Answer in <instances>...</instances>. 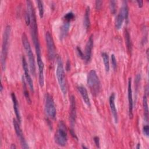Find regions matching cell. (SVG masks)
Returning a JSON list of instances; mask_svg holds the SVG:
<instances>
[{"label":"cell","instance_id":"8","mask_svg":"<svg viewBox=\"0 0 149 149\" xmlns=\"http://www.w3.org/2000/svg\"><path fill=\"white\" fill-rule=\"evenodd\" d=\"M36 54L37 56V62L38 68V81L40 87H42L44 84V65L42 60L41 52L40 46H37L35 47Z\"/></svg>","mask_w":149,"mask_h":149},{"label":"cell","instance_id":"30","mask_svg":"<svg viewBox=\"0 0 149 149\" xmlns=\"http://www.w3.org/2000/svg\"><path fill=\"white\" fill-rule=\"evenodd\" d=\"M143 133L144 134L145 136H146L147 137L149 135V127H148V125H144L143 126Z\"/></svg>","mask_w":149,"mask_h":149},{"label":"cell","instance_id":"35","mask_svg":"<svg viewBox=\"0 0 149 149\" xmlns=\"http://www.w3.org/2000/svg\"><path fill=\"white\" fill-rule=\"evenodd\" d=\"M70 62L69 61V60L67 61L66 63V69L67 70H69L70 69Z\"/></svg>","mask_w":149,"mask_h":149},{"label":"cell","instance_id":"26","mask_svg":"<svg viewBox=\"0 0 149 149\" xmlns=\"http://www.w3.org/2000/svg\"><path fill=\"white\" fill-rule=\"evenodd\" d=\"M116 3L115 1H110L109 2V8L112 14L115 15L116 13Z\"/></svg>","mask_w":149,"mask_h":149},{"label":"cell","instance_id":"13","mask_svg":"<svg viewBox=\"0 0 149 149\" xmlns=\"http://www.w3.org/2000/svg\"><path fill=\"white\" fill-rule=\"evenodd\" d=\"M93 47V35L91 34L89 37L85 47L84 60L86 63H88L91 60Z\"/></svg>","mask_w":149,"mask_h":149},{"label":"cell","instance_id":"1","mask_svg":"<svg viewBox=\"0 0 149 149\" xmlns=\"http://www.w3.org/2000/svg\"><path fill=\"white\" fill-rule=\"evenodd\" d=\"M26 5H27V10L29 13L30 16V30H31V38L34 45L36 44L39 43V40L38 37V27H37L36 13H35L34 8L31 1H27Z\"/></svg>","mask_w":149,"mask_h":149},{"label":"cell","instance_id":"33","mask_svg":"<svg viewBox=\"0 0 149 149\" xmlns=\"http://www.w3.org/2000/svg\"><path fill=\"white\" fill-rule=\"evenodd\" d=\"M94 141L96 146L98 148H100V139L98 136H95L94 137Z\"/></svg>","mask_w":149,"mask_h":149},{"label":"cell","instance_id":"24","mask_svg":"<svg viewBox=\"0 0 149 149\" xmlns=\"http://www.w3.org/2000/svg\"><path fill=\"white\" fill-rule=\"evenodd\" d=\"M22 81H23V93H24V97L26 98V100L27 103L29 104H31V100L30 98V97L29 93L28 92V90L27 89V86H26L25 79H24V77H23Z\"/></svg>","mask_w":149,"mask_h":149},{"label":"cell","instance_id":"36","mask_svg":"<svg viewBox=\"0 0 149 149\" xmlns=\"http://www.w3.org/2000/svg\"><path fill=\"white\" fill-rule=\"evenodd\" d=\"M10 148L11 149H14V148H16V146L15 145V144H11V146H10Z\"/></svg>","mask_w":149,"mask_h":149},{"label":"cell","instance_id":"20","mask_svg":"<svg viewBox=\"0 0 149 149\" xmlns=\"http://www.w3.org/2000/svg\"><path fill=\"white\" fill-rule=\"evenodd\" d=\"M90 8L89 6H87L86 8L85 14L84 16V22H83L84 27L87 30H88L90 27Z\"/></svg>","mask_w":149,"mask_h":149},{"label":"cell","instance_id":"38","mask_svg":"<svg viewBox=\"0 0 149 149\" xmlns=\"http://www.w3.org/2000/svg\"><path fill=\"white\" fill-rule=\"evenodd\" d=\"M2 90H3V86H2V84H1V90H0V91H1V93H2Z\"/></svg>","mask_w":149,"mask_h":149},{"label":"cell","instance_id":"19","mask_svg":"<svg viewBox=\"0 0 149 149\" xmlns=\"http://www.w3.org/2000/svg\"><path fill=\"white\" fill-rule=\"evenodd\" d=\"M69 27H70V22L64 20V22L62 26L61 27V29H60V38L61 40L66 36L69 31Z\"/></svg>","mask_w":149,"mask_h":149},{"label":"cell","instance_id":"23","mask_svg":"<svg viewBox=\"0 0 149 149\" xmlns=\"http://www.w3.org/2000/svg\"><path fill=\"white\" fill-rule=\"evenodd\" d=\"M101 56L102 58L105 71L108 72L109 70V62L108 55L106 52H102L101 54Z\"/></svg>","mask_w":149,"mask_h":149},{"label":"cell","instance_id":"15","mask_svg":"<svg viewBox=\"0 0 149 149\" xmlns=\"http://www.w3.org/2000/svg\"><path fill=\"white\" fill-rule=\"evenodd\" d=\"M127 97L129 102V116L130 119H132L133 117V95H132V79L129 78L128 84H127Z\"/></svg>","mask_w":149,"mask_h":149},{"label":"cell","instance_id":"6","mask_svg":"<svg viewBox=\"0 0 149 149\" xmlns=\"http://www.w3.org/2000/svg\"><path fill=\"white\" fill-rule=\"evenodd\" d=\"M55 141L59 146H65L68 141L67 128L63 120H60L55 134Z\"/></svg>","mask_w":149,"mask_h":149},{"label":"cell","instance_id":"31","mask_svg":"<svg viewBox=\"0 0 149 149\" xmlns=\"http://www.w3.org/2000/svg\"><path fill=\"white\" fill-rule=\"evenodd\" d=\"M95 9L98 10H100L102 7V1H95Z\"/></svg>","mask_w":149,"mask_h":149},{"label":"cell","instance_id":"10","mask_svg":"<svg viewBox=\"0 0 149 149\" xmlns=\"http://www.w3.org/2000/svg\"><path fill=\"white\" fill-rule=\"evenodd\" d=\"M45 41L49 59L54 60L55 58V46L52 36L49 31H47L45 33Z\"/></svg>","mask_w":149,"mask_h":149},{"label":"cell","instance_id":"5","mask_svg":"<svg viewBox=\"0 0 149 149\" xmlns=\"http://www.w3.org/2000/svg\"><path fill=\"white\" fill-rule=\"evenodd\" d=\"M87 85L94 96H97L100 93L101 84L99 77L94 70H91L87 75Z\"/></svg>","mask_w":149,"mask_h":149},{"label":"cell","instance_id":"3","mask_svg":"<svg viewBox=\"0 0 149 149\" xmlns=\"http://www.w3.org/2000/svg\"><path fill=\"white\" fill-rule=\"evenodd\" d=\"M57 65L56 69V76L59 88L63 94L65 95L67 93V87H66V82L65 79V70L63 68V62L61 58L59 56H58L56 58Z\"/></svg>","mask_w":149,"mask_h":149},{"label":"cell","instance_id":"16","mask_svg":"<svg viewBox=\"0 0 149 149\" xmlns=\"http://www.w3.org/2000/svg\"><path fill=\"white\" fill-rule=\"evenodd\" d=\"M115 93H112L111 95L109 98V106L111 113L112 114V116L113 117L115 123H117L118 121V112L117 110L115 107Z\"/></svg>","mask_w":149,"mask_h":149},{"label":"cell","instance_id":"4","mask_svg":"<svg viewBox=\"0 0 149 149\" xmlns=\"http://www.w3.org/2000/svg\"><path fill=\"white\" fill-rule=\"evenodd\" d=\"M22 44L23 45V47L26 51V54L28 56L29 59V67H30V71L32 75L35 77L36 76V63H35V59L34 56L31 48L30 44L29 42V41L27 38V35L25 33H23L22 36Z\"/></svg>","mask_w":149,"mask_h":149},{"label":"cell","instance_id":"18","mask_svg":"<svg viewBox=\"0 0 149 149\" xmlns=\"http://www.w3.org/2000/svg\"><path fill=\"white\" fill-rule=\"evenodd\" d=\"M77 90L79 92V93L80 94L84 103L88 106V107H90L91 106V103H90V100L89 98V96L88 94V92L87 89L82 86H80L77 87Z\"/></svg>","mask_w":149,"mask_h":149},{"label":"cell","instance_id":"34","mask_svg":"<svg viewBox=\"0 0 149 149\" xmlns=\"http://www.w3.org/2000/svg\"><path fill=\"white\" fill-rule=\"evenodd\" d=\"M137 4H138V6L139 8H141L143 5V1H136Z\"/></svg>","mask_w":149,"mask_h":149},{"label":"cell","instance_id":"9","mask_svg":"<svg viewBox=\"0 0 149 149\" xmlns=\"http://www.w3.org/2000/svg\"><path fill=\"white\" fill-rule=\"evenodd\" d=\"M45 108L47 115L51 119H54L56 116V108L52 97L49 94H47L45 98Z\"/></svg>","mask_w":149,"mask_h":149},{"label":"cell","instance_id":"2","mask_svg":"<svg viewBox=\"0 0 149 149\" xmlns=\"http://www.w3.org/2000/svg\"><path fill=\"white\" fill-rule=\"evenodd\" d=\"M10 32H11L10 26L9 25L6 26L3 34L2 49H1V68L3 71L5 70L6 62V59H7L8 53L9 42Z\"/></svg>","mask_w":149,"mask_h":149},{"label":"cell","instance_id":"37","mask_svg":"<svg viewBox=\"0 0 149 149\" xmlns=\"http://www.w3.org/2000/svg\"><path fill=\"white\" fill-rule=\"evenodd\" d=\"M140 143H138V144H137L136 148H137V149H139V148H140Z\"/></svg>","mask_w":149,"mask_h":149},{"label":"cell","instance_id":"11","mask_svg":"<svg viewBox=\"0 0 149 149\" xmlns=\"http://www.w3.org/2000/svg\"><path fill=\"white\" fill-rule=\"evenodd\" d=\"M76 119V100L74 95H72L70 97V113L69 120L71 126V129H73Z\"/></svg>","mask_w":149,"mask_h":149},{"label":"cell","instance_id":"28","mask_svg":"<svg viewBox=\"0 0 149 149\" xmlns=\"http://www.w3.org/2000/svg\"><path fill=\"white\" fill-rule=\"evenodd\" d=\"M111 62L112 67L113 69L115 70L117 68V62H116V59L114 54H111Z\"/></svg>","mask_w":149,"mask_h":149},{"label":"cell","instance_id":"32","mask_svg":"<svg viewBox=\"0 0 149 149\" xmlns=\"http://www.w3.org/2000/svg\"><path fill=\"white\" fill-rule=\"evenodd\" d=\"M76 51H77V54L79 55V56L82 59H84V54L83 53V52L81 51V49L80 47H77V48H76Z\"/></svg>","mask_w":149,"mask_h":149},{"label":"cell","instance_id":"29","mask_svg":"<svg viewBox=\"0 0 149 149\" xmlns=\"http://www.w3.org/2000/svg\"><path fill=\"white\" fill-rule=\"evenodd\" d=\"M25 22L26 23V25L29 26L30 24V14L28 12V11L27 10L26 12L25 13Z\"/></svg>","mask_w":149,"mask_h":149},{"label":"cell","instance_id":"27","mask_svg":"<svg viewBox=\"0 0 149 149\" xmlns=\"http://www.w3.org/2000/svg\"><path fill=\"white\" fill-rule=\"evenodd\" d=\"M74 18V15L72 12H69L65 14V15L63 17V19L65 20H67L69 22H70L71 20H73Z\"/></svg>","mask_w":149,"mask_h":149},{"label":"cell","instance_id":"39","mask_svg":"<svg viewBox=\"0 0 149 149\" xmlns=\"http://www.w3.org/2000/svg\"><path fill=\"white\" fill-rule=\"evenodd\" d=\"M81 147H82L83 148H86V149H87V148H88V147H86V146H83V145H82Z\"/></svg>","mask_w":149,"mask_h":149},{"label":"cell","instance_id":"21","mask_svg":"<svg viewBox=\"0 0 149 149\" xmlns=\"http://www.w3.org/2000/svg\"><path fill=\"white\" fill-rule=\"evenodd\" d=\"M143 105L144 109V120L146 122L148 121V102H147V97L146 94H144L143 98Z\"/></svg>","mask_w":149,"mask_h":149},{"label":"cell","instance_id":"7","mask_svg":"<svg viewBox=\"0 0 149 149\" xmlns=\"http://www.w3.org/2000/svg\"><path fill=\"white\" fill-rule=\"evenodd\" d=\"M129 15V8L127 6V2L126 1L123 2V5L120 8L115 20V27L116 29L119 30L123 24V23L125 20L126 22H127Z\"/></svg>","mask_w":149,"mask_h":149},{"label":"cell","instance_id":"25","mask_svg":"<svg viewBox=\"0 0 149 149\" xmlns=\"http://www.w3.org/2000/svg\"><path fill=\"white\" fill-rule=\"evenodd\" d=\"M37 5H38L40 17L41 18H42L43 16H44V5H43V2L41 1L38 0V1H37Z\"/></svg>","mask_w":149,"mask_h":149},{"label":"cell","instance_id":"17","mask_svg":"<svg viewBox=\"0 0 149 149\" xmlns=\"http://www.w3.org/2000/svg\"><path fill=\"white\" fill-rule=\"evenodd\" d=\"M11 97H12V102H13V109H14L17 120L19 122V123H21L22 119H21V115H20V111H19V104H18V101H17L16 96L14 93H12Z\"/></svg>","mask_w":149,"mask_h":149},{"label":"cell","instance_id":"14","mask_svg":"<svg viewBox=\"0 0 149 149\" xmlns=\"http://www.w3.org/2000/svg\"><path fill=\"white\" fill-rule=\"evenodd\" d=\"M22 66H23V69L24 72V76L25 79L26 80L27 83L29 85V87L30 88V90L31 91L34 92V85H33V80L30 76V73H29V70L28 68V65L27 63V61L26 60V58L24 56L22 57Z\"/></svg>","mask_w":149,"mask_h":149},{"label":"cell","instance_id":"12","mask_svg":"<svg viewBox=\"0 0 149 149\" xmlns=\"http://www.w3.org/2000/svg\"><path fill=\"white\" fill-rule=\"evenodd\" d=\"M13 127L15 129V133L18 137V139L20 140L22 147L23 148H29V147L27 145L26 141L24 139V137L23 136L22 130L20 127V125H19V122H18L17 120H16L15 119H13Z\"/></svg>","mask_w":149,"mask_h":149},{"label":"cell","instance_id":"22","mask_svg":"<svg viewBox=\"0 0 149 149\" xmlns=\"http://www.w3.org/2000/svg\"><path fill=\"white\" fill-rule=\"evenodd\" d=\"M125 44L126 45V48L128 51H131L132 50V43L130 40V36L129 34V31L126 29L125 30Z\"/></svg>","mask_w":149,"mask_h":149}]
</instances>
